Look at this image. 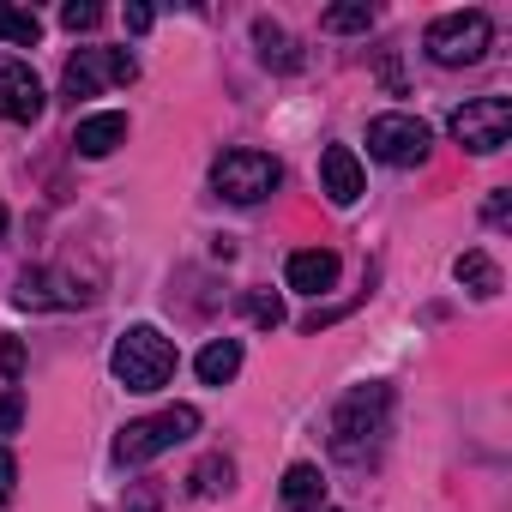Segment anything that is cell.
<instances>
[{
  "label": "cell",
  "mask_w": 512,
  "mask_h": 512,
  "mask_svg": "<svg viewBox=\"0 0 512 512\" xmlns=\"http://www.w3.org/2000/svg\"><path fill=\"white\" fill-rule=\"evenodd\" d=\"M115 145H127V115H121V109L85 115V121L73 127V151H79V157H109Z\"/></svg>",
  "instance_id": "obj_12"
},
{
  "label": "cell",
  "mask_w": 512,
  "mask_h": 512,
  "mask_svg": "<svg viewBox=\"0 0 512 512\" xmlns=\"http://www.w3.org/2000/svg\"><path fill=\"white\" fill-rule=\"evenodd\" d=\"M488 37H494V25H488V13H440L434 25H428V37H422V49H428V61L434 67H476L482 55H488Z\"/></svg>",
  "instance_id": "obj_4"
},
{
  "label": "cell",
  "mask_w": 512,
  "mask_h": 512,
  "mask_svg": "<svg viewBox=\"0 0 512 512\" xmlns=\"http://www.w3.org/2000/svg\"><path fill=\"white\" fill-rule=\"evenodd\" d=\"M320 500H326L320 464H290V470H284V506H290V512H320Z\"/></svg>",
  "instance_id": "obj_14"
},
{
  "label": "cell",
  "mask_w": 512,
  "mask_h": 512,
  "mask_svg": "<svg viewBox=\"0 0 512 512\" xmlns=\"http://www.w3.org/2000/svg\"><path fill=\"white\" fill-rule=\"evenodd\" d=\"M428 145H434V133L416 115H374L368 121V157H380L392 169H416L428 157Z\"/></svg>",
  "instance_id": "obj_8"
},
{
  "label": "cell",
  "mask_w": 512,
  "mask_h": 512,
  "mask_svg": "<svg viewBox=\"0 0 512 512\" xmlns=\"http://www.w3.org/2000/svg\"><path fill=\"white\" fill-rule=\"evenodd\" d=\"M133 79H139V61L127 49H79L61 73V97L79 103V97H97L109 85H133Z\"/></svg>",
  "instance_id": "obj_6"
},
{
  "label": "cell",
  "mask_w": 512,
  "mask_h": 512,
  "mask_svg": "<svg viewBox=\"0 0 512 512\" xmlns=\"http://www.w3.org/2000/svg\"><path fill=\"white\" fill-rule=\"evenodd\" d=\"M43 85H37V73L25 67V61H13V55H0V121H37L43 115Z\"/></svg>",
  "instance_id": "obj_9"
},
{
  "label": "cell",
  "mask_w": 512,
  "mask_h": 512,
  "mask_svg": "<svg viewBox=\"0 0 512 512\" xmlns=\"http://www.w3.org/2000/svg\"><path fill=\"white\" fill-rule=\"evenodd\" d=\"M229 482H235V464H229L223 452H211V458H199V464H193L187 494H193V500H211V494H229Z\"/></svg>",
  "instance_id": "obj_17"
},
{
  "label": "cell",
  "mask_w": 512,
  "mask_h": 512,
  "mask_svg": "<svg viewBox=\"0 0 512 512\" xmlns=\"http://www.w3.org/2000/svg\"><path fill=\"white\" fill-rule=\"evenodd\" d=\"M452 139L476 157H494L512 139V103L506 97H476V103L452 109Z\"/></svg>",
  "instance_id": "obj_7"
},
{
  "label": "cell",
  "mask_w": 512,
  "mask_h": 512,
  "mask_svg": "<svg viewBox=\"0 0 512 512\" xmlns=\"http://www.w3.org/2000/svg\"><path fill=\"white\" fill-rule=\"evenodd\" d=\"M13 494H19V458H13L7 446H0V512L13 506Z\"/></svg>",
  "instance_id": "obj_21"
},
{
  "label": "cell",
  "mask_w": 512,
  "mask_h": 512,
  "mask_svg": "<svg viewBox=\"0 0 512 512\" xmlns=\"http://www.w3.org/2000/svg\"><path fill=\"white\" fill-rule=\"evenodd\" d=\"M19 374H25V344L7 338V344H0V380H19Z\"/></svg>",
  "instance_id": "obj_24"
},
{
  "label": "cell",
  "mask_w": 512,
  "mask_h": 512,
  "mask_svg": "<svg viewBox=\"0 0 512 512\" xmlns=\"http://www.w3.org/2000/svg\"><path fill=\"white\" fill-rule=\"evenodd\" d=\"M320 181H326V199L332 205H356L362 199V157L350 151V145H326V157H320Z\"/></svg>",
  "instance_id": "obj_11"
},
{
  "label": "cell",
  "mask_w": 512,
  "mask_h": 512,
  "mask_svg": "<svg viewBox=\"0 0 512 512\" xmlns=\"http://www.w3.org/2000/svg\"><path fill=\"white\" fill-rule=\"evenodd\" d=\"M103 19V7H91V0H73V7H61V25L67 31H91Z\"/></svg>",
  "instance_id": "obj_22"
},
{
  "label": "cell",
  "mask_w": 512,
  "mask_h": 512,
  "mask_svg": "<svg viewBox=\"0 0 512 512\" xmlns=\"http://www.w3.org/2000/svg\"><path fill=\"white\" fill-rule=\"evenodd\" d=\"M506 211H512V193H506V187H500V193H494V199H488V211H482V217H488V223H506Z\"/></svg>",
  "instance_id": "obj_27"
},
{
  "label": "cell",
  "mask_w": 512,
  "mask_h": 512,
  "mask_svg": "<svg viewBox=\"0 0 512 512\" xmlns=\"http://www.w3.org/2000/svg\"><path fill=\"white\" fill-rule=\"evenodd\" d=\"M458 284L464 290H476V296H500V266L488 260V253H458Z\"/></svg>",
  "instance_id": "obj_18"
},
{
  "label": "cell",
  "mask_w": 512,
  "mask_h": 512,
  "mask_svg": "<svg viewBox=\"0 0 512 512\" xmlns=\"http://www.w3.org/2000/svg\"><path fill=\"white\" fill-rule=\"evenodd\" d=\"M0 235H7V205H0Z\"/></svg>",
  "instance_id": "obj_29"
},
{
  "label": "cell",
  "mask_w": 512,
  "mask_h": 512,
  "mask_svg": "<svg viewBox=\"0 0 512 512\" xmlns=\"http://www.w3.org/2000/svg\"><path fill=\"white\" fill-rule=\"evenodd\" d=\"M193 368H199V380H205V386H229V380L241 374V344H235V338H211V344L199 350V362H193Z\"/></svg>",
  "instance_id": "obj_16"
},
{
  "label": "cell",
  "mask_w": 512,
  "mask_h": 512,
  "mask_svg": "<svg viewBox=\"0 0 512 512\" xmlns=\"http://www.w3.org/2000/svg\"><path fill=\"white\" fill-rule=\"evenodd\" d=\"M19 302L25 308H79V302H91V290H79L73 278H55V272H25Z\"/></svg>",
  "instance_id": "obj_13"
},
{
  "label": "cell",
  "mask_w": 512,
  "mask_h": 512,
  "mask_svg": "<svg viewBox=\"0 0 512 512\" xmlns=\"http://www.w3.org/2000/svg\"><path fill=\"white\" fill-rule=\"evenodd\" d=\"M284 284L302 290V296H326V290L338 284V253H332V247H302V253H290Z\"/></svg>",
  "instance_id": "obj_10"
},
{
  "label": "cell",
  "mask_w": 512,
  "mask_h": 512,
  "mask_svg": "<svg viewBox=\"0 0 512 512\" xmlns=\"http://www.w3.org/2000/svg\"><path fill=\"white\" fill-rule=\"evenodd\" d=\"M278 181H284V169H278V157H266V151H223V157L211 163V187H217L229 205H260V199L278 193Z\"/></svg>",
  "instance_id": "obj_5"
},
{
  "label": "cell",
  "mask_w": 512,
  "mask_h": 512,
  "mask_svg": "<svg viewBox=\"0 0 512 512\" xmlns=\"http://www.w3.org/2000/svg\"><path fill=\"white\" fill-rule=\"evenodd\" d=\"M151 25H157V13H151V7H139V0H133V7H127V31H133V37H145Z\"/></svg>",
  "instance_id": "obj_26"
},
{
  "label": "cell",
  "mask_w": 512,
  "mask_h": 512,
  "mask_svg": "<svg viewBox=\"0 0 512 512\" xmlns=\"http://www.w3.org/2000/svg\"><path fill=\"white\" fill-rule=\"evenodd\" d=\"M253 43H260V61L278 67V73H296V67H302V49H296L290 31L272 25V19H253Z\"/></svg>",
  "instance_id": "obj_15"
},
{
  "label": "cell",
  "mask_w": 512,
  "mask_h": 512,
  "mask_svg": "<svg viewBox=\"0 0 512 512\" xmlns=\"http://www.w3.org/2000/svg\"><path fill=\"white\" fill-rule=\"evenodd\" d=\"M386 428H392V386L368 380V386H356V392L332 410V452H338L344 464H368V458L380 452Z\"/></svg>",
  "instance_id": "obj_1"
},
{
  "label": "cell",
  "mask_w": 512,
  "mask_h": 512,
  "mask_svg": "<svg viewBox=\"0 0 512 512\" xmlns=\"http://www.w3.org/2000/svg\"><path fill=\"white\" fill-rule=\"evenodd\" d=\"M127 512H157V494H139V500H133Z\"/></svg>",
  "instance_id": "obj_28"
},
{
  "label": "cell",
  "mask_w": 512,
  "mask_h": 512,
  "mask_svg": "<svg viewBox=\"0 0 512 512\" xmlns=\"http://www.w3.org/2000/svg\"><path fill=\"white\" fill-rule=\"evenodd\" d=\"M25 422V404H19V392H7V398H0V434H13Z\"/></svg>",
  "instance_id": "obj_25"
},
{
  "label": "cell",
  "mask_w": 512,
  "mask_h": 512,
  "mask_svg": "<svg viewBox=\"0 0 512 512\" xmlns=\"http://www.w3.org/2000/svg\"><path fill=\"white\" fill-rule=\"evenodd\" d=\"M43 37V19L31 7H0V43H19V49H37Z\"/></svg>",
  "instance_id": "obj_19"
},
{
  "label": "cell",
  "mask_w": 512,
  "mask_h": 512,
  "mask_svg": "<svg viewBox=\"0 0 512 512\" xmlns=\"http://www.w3.org/2000/svg\"><path fill=\"white\" fill-rule=\"evenodd\" d=\"M320 25H326V31H338V37H344V31H368V25H374V7H332Z\"/></svg>",
  "instance_id": "obj_20"
},
{
  "label": "cell",
  "mask_w": 512,
  "mask_h": 512,
  "mask_svg": "<svg viewBox=\"0 0 512 512\" xmlns=\"http://www.w3.org/2000/svg\"><path fill=\"white\" fill-rule=\"evenodd\" d=\"M247 314L260 320V326H284V302L278 296H247Z\"/></svg>",
  "instance_id": "obj_23"
},
{
  "label": "cell",
  "mask_w": 512,
  "mask_h": 512,
  "mask_svg": "<svg viewBox=\"0 0 512 512\" xmlns=\"http://www.w3.org/2000/svg\"><path fill=\"white\" fill-rule=\"evenodd\" d=\"M175 344L157 332V326H127L121 338H115V356H109V368H115V380L127 386V392H157V386H169V374H175Z\"/></svg>",
  "instance_id": "obj_2"
},
{
  "label": "cell",
  "mask_w": 512,
  "mask_h": 512,
  "mask_svg": "<svg viewBox=\"0 0 512 512\" xmlns=\"http://www.w3.org/2000/svg\"><path fill=\"white\" fill-rule=\"evenodd\" d=\"M193 434H199V410H193V404H169V410H157V416L127 422V428L115 434V458H121V464H151L157 452H169V446H181V440H193Z\"/></svg>",
  "instance_id": "obj_3"
}]
</instances>
